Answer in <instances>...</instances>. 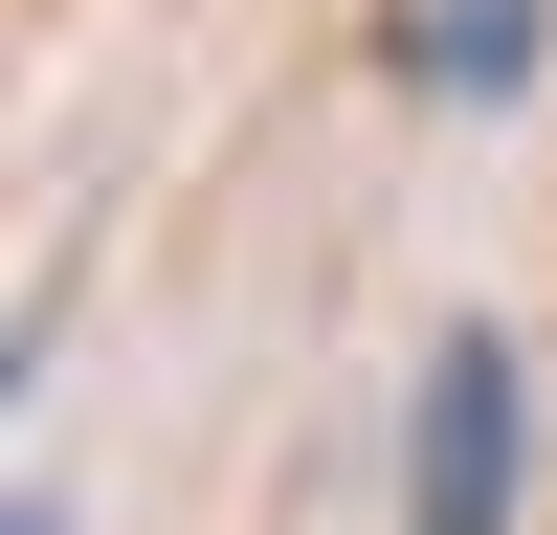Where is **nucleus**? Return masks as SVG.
I'll list each match as a JSON object with an SVG mask.
<instances>
[{"instance_id": "2", "label": "nucleus", "mask_w": 557, "mask_h": 535, "mask_svg": "<svg viewBox=\"0 0 557 535\" xmlns=\"http://www.w3.org/2000/svg\"><path fill=\"white\" fill-rule=\"evenodd\" d=\"M401 67H424V89H513V67H535V0H424Z\"/></svg>"}, {"instance_id": "3", "label": "nucleus", "mask_w": 557, "mask_h": 535, "mask_svg": "<svg viewBox=\"0 0 557 535\" xmlns=\"http://www.w3.org/2000/svg\"><path fill=\"white\" fill-rule=\"evenodd\" d=\"M23 535H67V490H45V469H23Z\"/></svg>"}, {"instance_id": "1", "label": "nucleus", "mask_w": 557, "mask_h": 535, "mask_svg": "<svg viewBox=\"0 0 557 535\" xmlns=\"http://www.w3.org/2000/svg\"><path fill=\"white\" fill-rule=\"evenodd\" d=\"M401 535H513V335H424V401H401Z\"/></svg>"}]
</instances>
